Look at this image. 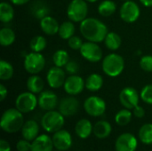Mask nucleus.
I'll return each mask as SVG.
<instances>
[{"label": "nucleus", "mask_w": 152, "mask_h": 151, "mask_svg": "<svg viewBox=\"0 0 152 151\" xmlns=\"http://www.w3.org/2000/svg\"><path fill=\"white\" fill-rule=\"evenodd\" d=\"M28 91L35 93L39 94L43 92L45 88V82L43 78L38 75H31L26 82Z\"/></svg>", "instance_id": "5701e85b"}, {"label": "nucleus", "mask_w": 152, "mask_h": 151, "mask_svg": "<svg viewBox=\"0 0 152 151\" xmlns=\"http://www.w3.org/2000/svg\"><path fill=\"white\" fill-rule=\"evenodd\" d=\"M139 1L146 7H151L152 6V0H139Z\"/></svg>", "instance_id": "a18cd8bd"}, {"label": "nucleus", "mask_w": 152, "mask_h": 151, "mask_svg": "<svg viewBox=\"0 0 152 151\" xmlns=\"http://www.w3.org/2000/svg\"><path fill=\"white\" fill-rule=\"evenodd\" d=\"M8 95V90L4 85L0 84V101H4Z\"/></svg>", "instance_id": "79ce46f5"}, {"label": "nucleus", "mask_w": 152, "mask_h": 151, "mask_svg": "<svg viewBox=\"0 0 152 151\" xmlns=\"http://www.w3.org/2000/svg\"><path fill=\"white\" fill-rule=\"evenodd\" d=\"M23 113L18 110L16 108H11L6 109L0 121V126L3 131L7 133H14L21 130L24 125Z\"/></svg>", "instance_id": "f03ea898"}, {"label": "nucleus", "mask_w": 152, "mask_h": 151, "mask_svg": "<svg viewBox=\"0 0 152 151\" xmlns=\"http://www.w3.org/2000/svg\"><path fill=\"white\" fill-rule=\"evenodd\" d=\"M14 74V69L12 65L7 61H0V79L2 81L10 80Z\"/></svg>", "instance_id": "2f4dec72"}, {"label": "nucleus", "mask_w": 152, "mask_h": 151, "mask_svg": "<svg viewBox=\"0 0 152 151\" xmlns=\"http://www.w3.org/2000/svg\"><path fill=\"white\" fill-rule=\"evenodd\" d=\"M105 46L110 51H117L122 44V39L120 36L116 32H109L104 39Z\"/></svg>", "instance_id": "cd10ccee"}, {"label": "nucleus", "mask_w": 152, "mask_h": 151, "mask_svg": "<svg viewBox=\"0 0 152 151\" xmlns=\"http://www.w3.org/2000/svg\"><path fill=\"white\" fill-rule=\"evenodd\" d=\"M142 101L147 104L152 105V84L146 85L140 93Z\"/></svg>", "instance_id": "c9c22d12"}, {"label": "nucleus", "mask_w": 152, "mask_h": 151, "mask_svg": "<svg viewBox=\"0 0 152 151\" xmlns=\"http://www.w3.org/2000/svg\"><path fill=\"white\" fill-rule=\"evenodd\" d=\"M139 139L146 145L152 144V124H145L140 128Z\"/></svg>", "instance_id": "f704fd0d"}, {"label": "nucleus", "mask_w": 152, "mask_h": 151, "mask_svg": "<svg viewBox=\"0 0 152 151\" xmlns=\"http://www.w3.org/2000/svg\"><path fill=\"white\" fill-rule=\"evenodd\" d=\"M81 56L87 61L96 63L103 59L102 50L97 43L86 41L79 50Z\"/></svg>", "instance_id": "9d476101"}, {"label": "nucleus", "mask_w": 152, "mask_h": 151, "mask_svg": "<svg viewBox=\"0 0 152 151\" xmlns=\"http://www.w3.org/2000/svg\"><path fill=\"white\" fill-rule=\"evenodd\" d=\"M84 109L89 116L97 117L102 116L105 113L107 105L102 98L93 95L85 101Z\"/></svg>", "instance_id": "6e6552de"}, {"label": "nucleus", "mask_w": 152, "mask_h": 151, "mask_svg": "<svg viewBox=\"0 0 152 151\" xmlns=\"http://www.w3.org/2000/svg\"><path fill=\"white\" fill-rule=\"evenodd\" d=\"M38 106L45 111L54 110L59 104L58 96L53 91H43L38 96Z\"/></svg>", "instance_id": "f3484780"}, {"label": "nucleus", "mask_w": 152, "mask_h": 151, "mask_svg": "<svg viewBox=\"0 0 152 151\" xmlns=\"http://www.w3.org/2000/svg\"><path fill=\"white\" fill-rule=\"evenodd\" d=\"M66 78V71L56 66L52 67L46 74V82L53 89H59L63 86Z\"/></svg>", "instance_id": "ddd939ff"}, {"label": "nucleus", "mask_w": 152, "mask_h": 151, "mask_svg": "<svg viewBox=\"0 0 152 151\" xmlns=\"http://www.w3.org/2000/svg\"><path fill=\"white\" fill-rule=\"evenodd\" d=\"M138 142L134 135L129 133H123L118 137L115 143L116 151H135Z\"/></svg>", "instance_id": "2eb2a0df"}, {"label": "nucleus", "mask_w": 152, "mask_h": 151, "mask_svg": "<svg viewBox=\"0 0 152 151\" xmlns=\"http://www.w3.org/2000/svg\"><path fill=\"white\" fill-rule=\"evenodd\" d=\"M64 116L56 110L46 111L41 119V125L47 133H56L64 125Z\"/></svg>", "instance_id": "20e7f679"}, {"label": "nucleus", "mask_w": 152, "mask_h": 151, "mask_svg": "<svg viewBox=\"0 0 152 151\" xmlns=\"http://www.w3.org/2000/svg\"><path fill=\"white\" fill-rule=\"evenodd\" d=\"M133 115L137 117V118H142L145 116V110L144 109L140 106V105H137L134 109H133Z\"/></svg>", "instance_id": "a19ab883"}, {"label": "nucleus", "mask_w": 152, "mask_h": 151, "mask_svg": "<svg viewBox=\"0 0 152 151\" xmlns=\"http://www.w3.org/2000/svg\"><path fill=\"white\" fill-rule=\"evenodd\" d=\"M30 12H31V14L35 18L38 19V20H41L44 17L49 15L50 9H49L48 5L46 4V3L45 1L37 0L31 4Z\"/></svg>", "instance_id": "b1692460"}, {"label": "nucleus", "mask_w": 152, "mask_h": 151, "mask_svg": "<svg viewBox=\"0 0 152 151\" xmlns=\"http://www.w3.org/2000/svg\"><path fill=\"white\" fill-rule=\"evenodd\" d=\"M16 150L18 151H30L31 143L29 141H27L25 139L20 140L16 144Z\"/></svg>", "instance_id": "ea45409f"}, {"label": "nucleus", "mask_w": 152, "mask_h": 151, "mask_svg": "<svg viewBox=\"0 0 152 151\" xmlns=\"http://www.w3.org/2000/svg\"><path fill=\"white\" fill-rule=\"evenodd\" d=\"M69 61V55L68 52L63 49L57 50L53 54V62L56 67L64 68Z\"/></svg>", "instance_id": "7c9ffc66"}, {"label": "nucleus", "mask_w": 152, "mask_h": 151, "mask_svg": "<svg viewBox=\"0 0 152 151\" xmlns=\"http://www.w3.org/2000/svg\"><path fill=\"white\" fill-rule=\"evenodd\" d=\"M75 29H76V28H75L74 22L71 20H67V21L62 22L60 25L58 35L61 39L69 40L71 36H74Z\"/></svg>", "instance_id": "c756f323"}, {"label": "nucleus", "mask_w": 152, "mask_h": 151, "mask_svg": "<svg viewBox=\"0 0 152 151\" xmlns=\"http://www.w3.org/2000/svg\"><path fill=\"white\" fill-rule=\"evenodd\" d=\"M39 133V125L35 120H28L24 123L21 128V135L23 139L32 142L37 136Z\"/></svg>", "instance_id": "aec40b11"}, {"label": "nucleus", "mask_w": 152, "mask_h": 151, "mask_svg": "<svg viewBox=\"0 0 152 151\" xmlns=\"http://www.w3.org/2000/svg\"><path fill=\"white\" fill-rule=\"evenodd\" d=\"M112 127L111 125L105 120H100L96 122L94 125L93 133L98 139H105L111 133Z\"/></svg>", "instance_id": "4be33fe9"}, {"label": "nucleus", "mask_w": 152, "mask_h": 151, "mask_svg": "<svg viewBox=\"0 0 152 151\" xmlns=\"http://www.w3.org/2000/svg\"><path fill=\"white\" fill-rule=\"evenodd\" d=\"M46 44H47V41L45 37L38 35L32 37V39L29 42V48L32 52L41 53L45 49Z\"/></svg>", "instance_id": "72a5a7b5"}, {"label": "nucleus", "mask_w": 152, "mask_h": 151, "mask_svg": "<svg viewBox=\"0 0 152 151\" xmlns=\"http://www.w3.org/2000/svg\"><path fill=\"white\" fill-rule=\"evenodd\" d=\"M140 99V93L132 86H126L119 93V101L121 105L130 110L134 109L137 105H139Z\"/></svg>", "instance_id": "9b49d317"}, {"label": "nucleus", "mask_w": 152, "mask_h": 151, "mask_svg": "<svg viewBox=\"0 0 152 151\" xmlns=\"http://www.w3.org/2000/svg\"><path fill=\"white\" fill-rule=\"evenodd\" d=\"M119 15L123 21L126 23H134L139 19L141 15V9L138 4L134 1H125L120 7Z\"/></svg>", "instance_id": "1a4fd4ad"}, {"label": "nucleus", "mask_w": 152, "mask_h": 151, "mask_svg": "<svg viewBox=\"0 0 152 151\" xmlns=\"http://www.w3.org/2000/svg\"><path fill=\"white\" fill-rule=\"evenodd\" d=\"M93 129H94V126L92 123L88 119H86V118L80 119L76 124V126H75L76 134L81 139L88 138L92 134Z\"/></svg>", "instance_id": "412c9836"}, {"label": "nucleus", "mask_w": 152, "mask_h": 151, "mask_svg": "<svg viewBox=\"0 0 152 151\" xmlns=\"http://www.w3.org/2000/svg\"><path fill=\"white\" fill-rule=\"evenodd\" d=\"M140 67L145 72H152V55H143L140 59Z\"/></svg>", "instance_id": "e433bc0d"}, {"label": "nucleus", "mask_w": 152, "mask_h": 151, "mask_svg": "<svg viewBox=\"0 0 152 151\" xmlns=\"http://www.w3.org/2000/svg\"><path fill=\"white\" fill-rule=\"evenodd\" d=\"M0 151H11V146L9 142L4 139L0 141Z\"/></svg>", "instance_id": "37998d69"}, {"label": "nucleus", "mask_w": 152, "mask_h": 151, "mask_svg": "<svg viewBox=\"0 0 152 151\" xmlns=\"http://www.w3.org/2000/svg\"><path fill=\"white\" fill-rule=\"evenodd\" d=\"M53 147L60 151L68 150L72 145V137L71 134L67 130H59L53 135Z\"/></svg>", "instance_id": "4468645a"}, {"label": "nucleus", "mask_w": 152, "mask_h": 151, "mask_svg": "<svg viewBox=\"0 0 152 151\" xmlns=\"http://www.w3.org/2000/svg\"><path fill=\"white\" fill-rule=\"evenodd\" d=\"M53 148L52 138L47 134H42L31 142L30 151H53Z\"/></svg>", "instance_id": "6ab92c4d"}, {"label": "nucleus", "mask_w": 152, "mask_h": 151, "mask_svg": "<svg viewBox=\"0 0 152 151\" xmlns=\"http://www.w3.org/2000/svg\"><path fill=\"white\" fill-rule=\"evenodd\" d=\"M64 68L66 73L69 75H77V72L79 71V64L73 60L69 61Z\"/></svg>", "instance_id": "58836bf2"}, {"label": "nucleus", "mask_w": 152, "mask_h": 151, "mask_svg": "<svg viewBox=\"0 0 152 151\" xmlns=\"http://www.w3.org/2000/svg\"><path fill=\"white\" fill-rule=\"evenodd\" d=\"M132 117H133V113L130 111V109L125 108L123 109H120L116 114L115 122L117 125L120 126H125V125H127L131 122Z\"/></svg>", "instance_id": "473e14b6"}, {"label": "nucleus", "mask_w": 152, "mask_h": 151, "mask_svg": "<svg viewBox=\"0 0 152 151\" xmlns=\"http://www.w3.org/2000/svg\"><path fill=\"white\" fill-rule=\"evenodd\" d=\"M103 86V77L97 73L90 74L86 79V88L90 92H98Z\"/></svg>", "instance_id": "393cba45"}, {"label": "nucleus", "mask_w": 152, "mask_h": 151, "mask_svg": "<svg viewBox=\"0 0 152 151\" xmlns=\"http://www.w3.org/2000/svg\"><path fill=\"white\" fill-rule=\"evenodd\" d=\"M88 4L86 0H71L67 7V15L73 22H81L87 18Z\"/></svg>", "instance_id": "39448f33"}, {"label": "nucleus", "mask_w": 152, "mask_h": 151, "mask_svg": "<svg viewBox=\"0 0 152 151\" xmlns=\"http://www.w3.org/2000/svg\"><path fill=\"white\" fill-rule=\"evenodd\" d=\"M39 25H40V28L45 35L54 36L59 32L60 24L57 21V20L52 17L51 15H47L43 19H41Z\"/></svg>", "instance_id": "a211bd4d"}, {"label": "nucleus", "mask_w": 152, "mask_h": 151, "mask_svg": "<svg viewBox=\"0 0 152 151\" xmlns=\"http://www.w3.org/2000/svg\"><path fill=\"white\" fill-rule=\"evenodd\" d=\"M87 3H96L97 1H99V0H86Z\"/></svg>", "instance_id": "49530a36"}, {"label": "nucleus", "mask_w": 152, "mask_h": 151, "mask_svg": "<svg viewBox=\"0 0 152 151\" xmlns=\"http://www.w3.org/2000/svg\"><path fill=\"white\" fill-rule=\"evenodd\" d=\"M79 30L84 38L97 44L104 42V39L109 33L108 27L102 20L92 17H87L80 22Z\"/></svg>", "instance_id": "f257e3e1"}, {"label": "nucleus", "mask_w": 152, "mask_h": 151, "mask_svg": "<svg viewBox=\"0 0 152 151\" xmlns=\"http://www.w3.org/2000/svg\"><path fill=\"white\" fill-rule=\"evenodd\" d=\"M123 1H129V0H123Z\"/></svg>", "instance_id": "de8ad7c7"}, {"label": "nucleus", "mask_w": 152, "mask_h": 151, "mask_svg": "<svg viewBox=\"0 0 152 151\" xmlns=\"http://www.w3.org/2000/svg\"><path fill=\"white\" fill-rule=\"evenodd\" d=\"M14 18V9L12 5L7 2L0 3V20L4 24L11 22Z\"/></svg>", "instance_id": "a878e982"}, {"label": "nucleus", "mask_w": 152, "mask_h": 151, "mask_svg": "<svg viewBox=\"0 0 152 151\" xmlns=\"http://www.w3.org/2000/svg\"><path fill=\"white\" fill-rule=\"evenodd\" d=\"M97 10L102 17H110L116 12L117 4L112 0H103L99 4Z\"/></svg>", "instance_id": "c85d7f7f"}, {"label": "nucleus", "mask_w": 152, "mask_h": 151, "mask_svg": "<svg viewBox=\"0 0 152 151\" xmlns=\"http://www.w3.org/2000/svg\"><path fill=\"white\" fill-rule=\"evenodd\" d=\"M23 66L28 74L37 75L45 69V58L41 53H28L24 57Z\"/></svg>", "instance_id": "423d86ee"}, {"label": "nucleus", "mask_w": 152, "mask_h": 151, "mask_svg": "<svg viewBox=\"0 0 152 151\" xmlns=\"http://www.w3.org/2000/svg\"><path fill=\"white\" fill-rule=\"evenodd\" d=\"M63 88L66 93H68L69 95L71 96L78 95L86 88V80L82 77L78 76L77 74L69 75L66 78Z\"/></svg>", "instance_id": "f8f14e48"}, {"label": "nucleus", "mask_w": 152, "mask_h": 151, "mask_svg": "<svg viewBox=\"0 0 152 151\" xmlns=\"http://www.w3.org/2000/svg\"><path fill=\"white\" fill-rule=\"evenodd\" d=\"M83 44H84V42L82 41V39L79 36H75V35L68 40L69 47L72 50H75V51H79L81 49Z\"/></svg>", "instance_id": "4c0bfd02"}, {"label": "nucleus", "mask_w": 152, "mask_h": 151, "mask_svg": "<svg viewBox=\"0 0 152 151\" xmlns=\"http://www.w3.org/2000/svg\"><path fill=\"white\" fill-rule=\"evenodd\" d=\"M10 1L14 5H23L28 4L30 0H10Z\"/></svg>", "instance_id": "c03bdc74"}, {"label": "nucleus", "mask_w": 152, "mask_h": 151, "mask_svg": "<svg viewBox=\"0 0 152 151\" xmlns=\"http://www.w3.org/2000/svg\"><path fill=\"white\" fill-rule=\"evenodd\" d=\"M79 109V101L74 96L62 98L59 102V111L64 117L74 116Z\"/></svg>", "instance_id": "dca6fc26"}, {"label": "nucleus", "mask_w": 152, "mask_h": 151, "mask_svg": "<svg viewBox=\"0 0 152 151\" xmlns=\"http://www.w3.org/2000/svg\"><path fill=\"white\" fill-rule=\"evenodd\" d=\"M38 105V99L35 93L28 91L20 93L15 100V108L21 113H29Z\"/></svg>", "instance_id": "0eeeda50"}, {"label": "nucleus", "mask_w": 152, "mask_h": 151, "mask_svg": "<svg viewBox=\"0 0 152 151\" xmlns=\"http://www.w3.org/2000/svg\"><path fill=\"white\" fill-rule=\"evenodd\" d=\"M102 69L108 77H117L125 69V60L120 54L111 53L102 59Z\"/></svg>", "instance_id": "7ed1b4c3"}, {"label": "nucleus", "mask_w": 152, "mask_h": 151, "mask_svg": "<svg viewBox=\"0 0 152 151\" xmlns=\"http://www.w3.org/2000/svg\"><path fill=\"white\" fill-rule=\"evenodd\" d=\"M16 39L15 32L9 27H4L0 29V44L3 47L12 45Z\"/></svg>", "instance_id": "bb28decb"}]
</instances>
